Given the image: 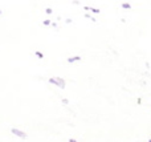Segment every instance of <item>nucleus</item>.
Listing matches in <instances>:
<instances>
[{
  "instance_id": "obj_1",
  "label": "nucleus",
  "mask_w": 151,
  "mask_h": 142,
  "mask_svg": "<svg viewBox=\"0 0 151 142\" xmlns=\"http://www.w3.org/2000/svg\"><path fill=\"white\" fill-rule=\"evenodd\" d=\"M49 82H50V84H53V85H56V86L61 88V89H64V88H65V85H66L65 81H64L61 77H55V79H50Z\"/></svg>"
},
{
  "instance_id": "obj_2",
  "label": "nucleus",
  "mask_w": 151,
  "mask_h": 142,
  "mask_svg": "<svg viewBox=\"0 0 151 142\" xmlns=\"http://www.w3.org/2000/svg\"><path fill=\"white\" fill-rule=\"evenodd\" d=\"M11 133H12L13 136H16V137H19V138H27V134L23 132V130H19V129H11Z\"/></svg>"
},
{
  "instance_id": "obj_3",
  "label": "nucleus",
  "mask_w": 151,
  "mask_h": 142,
  "mask_svg": "<svg viewBox=\"0 0 151 142\" xmlns=\"http://www.w3.org/2000/svg\"><path fill=\"white\" fill-rule=\"evenodd\" d=\"M77 60H80V57H72V58H69V63H74Z\"/></svg>"
},
{
  "instance_id": "obj_4",
  "label": "nucleus",
  "mask_w": 151,
  "mask_h": 142,
  "mask_svg": "<svg viewBox=\"0 0 151 142\" xmlns=\"http://www.w3.org/2000/svg\"><path fill=\"white\" fill-rule=\"evenodd\" d=\"M63 104H64V105H68V104H69V101L66 100V98H63Z\"/></svg>"
},
{
  "instance_id": "obj_5",
  "label": "nucleus",
  "mask_w": 151,
  "mask_h": 142,
  "mask_svg": "<svg viewBox=\"0 0 151 142\" xmlns=\"http://www.w3.org/2000/svg\"><path fill=\"white\" fill-rule=\"evenodd\" d=\"M69 142H78V141L74 140V138H69Z\"/></svg>"
},
{
  "instance_id": "obj_6",
  "label": "nucleus",
  "mask_w": 151,
  "mask_h": 142,
  "mask_svg": "<svg viewBox=\"0 0 151 142\" xmlns=\"http://www.w3.org/2000/svg\"><path fill=\"white\" fill-rule=\"evenodd\" d=\"M149 142H151V138H150V140H149Z\"/></svg>"
},
{
  "instance_id": "obj_7",
  "label": "nucleus",
  "mask_w": 151,
  "mask_h": 142,
  "mask_svg": "<svg viewBox=\"0 0 151 142\" xmlns=\"http://www.w3.org/2000/svg\"><path fill=\"white\" fill-rule=\"evenodd\" d=\"M0 13H1V12H0Z\"/></svg>"
}]
</instances>
